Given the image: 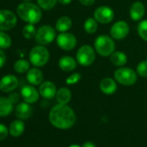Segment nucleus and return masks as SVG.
<instances>
[{"instance_id":"1","label":"nucleus","mask_w":147,"mask_h":147,"mask_svg":"<svg viewBox=\"0 0 147 147\" xmlns=\"http://www.w3.org/2000/svg\"><path fill=\"white\" fill-rule=\"evenodd\" d=\"M49 119L55 127L65 130L75 125L76 121V115L70 107L63 104H58L50 110Z\"/></svg>"},{"instance_id":"2","label":"nucleus","mask_w":147,"mask_h":147,"mask_svg":"<svg viewBox=\"0 0 147 147\" xmlns=\"http://www.w3.org/2000/svg\"><path fill=\"white\" fill-rule=\"evenodd\" d=\"M17 15L28 24H36L42 19V10L39 5L30 2H24L18 5Z\"/></svg>"},{"instance_id":"3","label":"nucleus","mask_w":147,"mask_h":147,"mask_svg":"<svg viewBox=\"0 0 147 147\" xmlns=\"http://www.w3.org/2000/svg\"><path fill=\"white\" fill-rule=\"evenodd\" d=\"M94 49L100 56L107 57L114 52L115 43L112 36L100 35L94 41Z\"/></svg>"},{"instance_id":"4","label":"nucleus","mask_w":147,"mask_h":147,"mask_svg":"<svg viewBox=\"0 0 147 147\" xmlns=\"http://www.w3.org/2000/svg\"><path fill=\"white\" fill-rule=\"evenodd\" d=\"M30 62L36 67L45 66L49 60V52L43 45H37L32 48L29 54Z\"/></svg>"},{"instance_id":"5","label":"nucleus","mask_w":147,"mask_h":147,"mask_svg":"<svg viewBox=\"0 0 147 147\" xmlns=\"http://www.w3.org/2000/svg\"><path fill=\"white\" fill-rule=\"evenodd\" d=\"M115 81L123 86H132L138 80V74L130 67H120L114 72Z\"/></svg>"},{"instance_id":"6","label":"nucleus","mask_w":147,"mask_h":147,"mask_svg":"<svg viewBox=\"0 0 147 147\" xmlns=\"http://www.w3.org/2000/svg\"><path fill=\"white\" fill-rule=\"evenodd\" d=\"M95 51L89 45L82 46L76 52V61L82 67H88L95 61Z\"/></svg>"},{"instance_id":"7","label":"nucleus","mask_w":147,"mask_h":147,"mask_svg":"<svg viewBox=\"0 0 147 147\" xmlns=\"http://www.w3.org/2000/svg\"><path fill=\"white\" fill-rule=\"evenodd\" d=\"M55 29L50 25H42L37 30L36 34V41L40 45H48L50 44L55 38L56 33Z\"/></svg>"},{"instance_id":"8","label":"nucleus","mask_w":147,"mask_h":147,"mask_svg":"<svg viewBox=\"0 0 147 147\" xmlns=\"http://www.w3.org/2000/svg\"><path fill=\"white\" fill-rule=\"evenodd\" d=\"M18 22L17 15L9 10H0V30L8 31L12 30Z\"/></svg>"},{"instance_id":"9","label":"nucleus","mask_w":147,"mask_h":147,"mask_svg":"<svg viewBox=\"0 0 147 147\" xmlns=\"http://www.w3.org/2000/svg\"><path fill=\"white\" fill-rule=\"evenodd\" d=\"M56 43L60 49L69 51L76 47L77 39L75 35L72 33L61 32L56 36Z\"/></svg>"},{"instance_id":"10","label":"nucleus","mask_w":147,"mask_h":147,"mask_svg":"<svg viewBox=\"0 0 147 147\" xmlns=\"http://www.w3.org/2000/svg\"><path fill=\"white\" fill-rule=\"evenodd\" d=\"M94 18L101 24H107L114 18V11L109 6H100L94 12Z\"/></svg>"},{"instance_id":"11","label":"nucleus","mask_w":147,"mask_h":147,"mask_svg":"<svg viewBox=\"0 0 147 147\" xmlns=\"http://www.w3.org/2000/svg\"><path fill=\"white\" fill-rule=\"evenodd\" d=\"M129 31H130V28L128 24L121 20L113 24L110 30V35L113 39L122 40L128 36Z\"/></svg>"},{"instance_id":"12","label":"nucleus","mask_w":147,"mask_h":147,"mask_svg":"<svg viewBox=\"0 0 147 147\" xmlns=\"http://www.w3.org/2000/svg\"><path fill=\"white\" fill-rule=\"evenodd\" d=\"M18 87V79L13 75H6L0 80V90L4 93H11Z\"/></svg>"},{"instance_id":"13","label":"nucleus","mask_w":147,"mask_h":147,"mask_svg":"<svg viewBox=\"0 0 147 147\" xmlns=\"http://www.w3.org/2000/svg\"><path fill=\"white\" fill-rule=\"evenodd\" d=\"M21 96L27 103H36L39 99V90L33 87V85H25L21 89Z\"/></svg>"},{"instance_id":"14","label":"nucleus","mask_w":147,"mask_h":147,"mask_svg":"<svg viewBox=\"0 0 147 147\" xmlns=\"http://www.w3.org/2000/svg\"><path fill=\"white\" fill-rule=\"evenodd\" d=\"M56 92H57L56 86L52 82L47 81L40 84V87H39L40 95L45 99H48V100L53 99L54 97H55Z\"/></svg>"},{"instance_id":"15","label":"nucleus","mask_w":147,"mask_h":147,"mask_svg":"<svg viewBox=\"0 0 147 147\" xmlns=\"http://www.w3.org/2000/svg\"><path fill=\"white\" fill-rule=\"evenodd\" d=\"M26 78H27L28 82L30 85L38 86L43 81V74L36 67H32V68H30V70L27 72Z\"/></svg>"},{"instance_id":"16","label":"nucleus","mask_w":147,"mask_h":147,"mask_svg":"<svg viewBox=\"0 0 147 147\" xmlns=\"http://www.w3.org/2000/svg\"><path fill=\"white\" fill-rule=\"evenodd\" d=\"M32 107L30 105V103L27 102H22L17 105L16 108H15V114L17 116V118H18L19 119H28L31 114H32Z\"/></svg>"},{"instance_id":"17","label":"nucleus","mask_w":147,"mask_h":147,"mask_svg":"<svg viewBox=\"0 0 147 147\" xmlns=\"http://www.w3.org/2000/svg\"><path fill=\"white\" fill-rule=\"evenodd\" d=\"M100 91L105 94H113L117 91V82L110 77H106L100 81Z\"/></svg>"},{"instance_id":"18","label":"nucleus","mask_w":147,"mask_h":147,"mask_svg":"<svg viewBox=\"0 0 147 147\" xmlns=\"http://www.w3.org/2000/svg\"><path fill=\"white\" fill-rule=\"evenodd\" d=\"M77 61L76 59L73 58L69 55H65L60 58L58 61L59 67L64 72H71L75 70L77 67Z\"/></svg>"},{"instance_id":"19","label":"nucleus","mask_w":147,"mask_h":147,"mask_svg":"<svg viewBox=\"0 0 147 147\" xmlns=\"http://www.w3.org/2000/svg\"><path fill=\"white\" fill-rule=\"evenodd\" d=\"M145 13V7L141 2H135L130 8V18L133 21H140Z\"/></svg>"},{"instance_id":"20","label":"nucleus","mask_w":147,"mask_h":147,"mask_svg":"<svg viewBox=\"0 0 147 147\" xmlns=\"http://www.w3.org/2000/svg\"><path fill=\"white\" fill-rule=\"evenodd\" d=\"M24 129H25V125L23 122V120L16 119L13 122H11V124L10 125L9 133L14 138H18L24 133Z\"/></svg>"},{"instance_id":"21","label":"nucleus","mask_w":147,"mask_h":147,"mask_svg":"<svg viewBox=\"0 0 147 147\" xmlns=\"http://www.w3.org/2000/svg\"><path fill=\"white\" fill-rule=\"evenodd\" d=\"M13 103L7 97L0 96V117H6L13 111Z\"/></svg>"},{"instance_id":"22","label":"nucleus","mask_w":147,"mask_h":147,"mask_svg":"<svg viewBox=\"0 0 147 147\" xmlns=\"http://www.w3.org/2000/svg\"><path fill=\"white\" fill-rule=\"evenodd\" d=\"M72 27V20L67 16L61 17L55 24V30L58 32H67Z\"/></svg>"},{"instance_id":"23","label":"nucleus","mask_w":147,"mask_h":147,"mask_svg":"<svg viewBox=\"0 0 147 147\" xmlns=\"http://www.w3.org/2000/svg\"><path fill=\"white\" fill-rule=\"evenodd\" d=\"M71 97H72L71 92L67 88H61L60 89H58L55 95L57 102L59 104H63V105H67L71 100Z\"/></svg>"},{"instance_id":"24","label":"nucleus","mask_w":147,"mask_h":147,"mask_svg":"<svg viewBox=\"0 0 147 147\" xmlns=\"http://www.w3.org/2000/svg\"><path fill=\"white\" fill-rule=\"evenodd\" d=\"M111 62L117 67H123L127 62V56L121 51H114L110 55Z\"/></svg>"},{"instance_id":"25","label":"nucleus","mask_w":147,"mask_h":147,"mask_svg":"<svg viewBox=\"0 0 147 147\" xmlns=\"http://www.w3.org/2000/svg\"><path fill=\"white\" fill-rule=\"evenodd\" d=\"M30 61H27L25 59H19L15 61L14 63V70L18 74H24L27 73L30 70Z\"/></svg>"},{"instance_id":"26","label":"nucleus","mask_w":147,"mask_h":147,"mask_svg":"<svg viewBox=\"0 0 147 147\" xmlns=\"http://www.w3.org/2000/svg\"><path fill=\"white\" fill-rule=\"evenodd\" d=\"M98 22L94 18H88L84 23V30L88 34H94L98 30Z\"/></svg>"},{"instance_id":"27","label":"nucleus","mask_w":147,"mask_h":147,"mask_svg":"<svg viewBox=\"0 0 147 147\" xmlns=\"http://www.w3.org/2000/svg\"><path fill=\"white\" fill-rule=\"evenodd\" d=\"M12 40L11 36L5 33V31L0 30V49H9L11 46Z\"/></svg>"},{"instance_id":"28","label":"nucleus","mask_w":147,"mask_h":147,"mask_svg":"<svg viewBox=\"0 0 147 147\" xmlns=\"http://www.w3.org/2000/svg\"><path fill=\"white\" fill-rule=\"evenodd\" d=\"M36 30L34 24H26L24 29H23V36L25 39H32L33 37L36 36Z\"/></svg>"},{"instance_id":"29","label":"nucleus","mask_w":147,"mask_h":147,"mask_svg":"<svg viewBox=\"0 0 147 147\" xmlns=\"http://www.w3.org/2000/svg\"><path fill=\"white\" fill-rule=\"evenodd\" d=\"M36 2L41 9L45 11H49L55 7V5L58 1L57 0H36Z\"/></svg>"},{"instance_id":"30","label":"nucleus","mask_w":147,"mask_h":147,"mask_svg":"<svg viewBox=\"0 0 147 147\" xmlns=\"http://www.w3.org/2000/svg\"><path fill=\"white\" fill-rule=\"evenodd\" d=\"M138 33L144 41L147 42V19L142 20L138 23Z\"/></svg>"},{"instance_id":"31","label":"nucleus","mask_w":147,"mask_h":147,"mask_svg":"<svg viewBox=\"0 0 147 147\" xmlns=\"http://www.w3.org/2000/svg\"><path fill=\"white\" fill-rule=\"evenodd\" d=\"M136 72L138 76H139L142 78L147 77V60L140 61L136 68Z\"/></svg>"},{"instance_id":"32","label":"nucleus","mask_w":147,"mask_h":147,"mask_svg":"<svg viewBox=\"0 0 147 147\" xmlns=\"http://www.w3.org/2000/svg\"><path fill=\"white\" fill-rule=\"evenodd\" d=\"M81 75L79 73H74L71 76H69L67 79H66V83L67 85H74L76 84L80 80H81Z\"/></svg>"},{"instance_id":"33","label":"nucleus","mask_w":147,"mask_h":147,"mask_svg":"<svg viewBox=\"0 0 147 147\" xmlns=\"http://www.w3.org/2000/svg\"><path fill=\"white\" fill-rule=\"evenodd\" d=\"M9 134V128H7L4 124H0V141L7 138Z\"/></svg>"},{"instance_id":"34","label":"nucleus","mask_w":147,"mask_h":147,"mask_svg":"<svg viewBox=\"0 0 147 147\" xmlns=\"http://www.w3.org/2000/svg\"><path fill=\"white\" fill-rule=\"evenodd\" d=\"M9 100L13 103V104H18L19 100H20V95L18 94V93H14V92H11L9 96H8Z\"/></svg>"},{"instance_id":"35","label":"nucleus","mask_w":147,"mask_h":147,"mask_svg":"<svg viewBox=\"0 0 147 147\" xmlns=\"http://www.w3.org/2000/svg\"><path fill=\"white\" fill-rule=\"evenodd\" d=\"M6 61V55L2 49H0V68H1Z\"/></svg>"},{"instance_id":"36","label":"nucleus","mask_w":147,"mask_h":147,"mask_svg":"<svg viewBox=\"0 0 147 147\" xmlns=\"http://www.w3.org/2000/svg\"><path fill=\"white\" fill-rule=\"evenodd\" d=\"M79 1L84 6H91L94 4L95 0H79Z\"/></svg>"},{"instance_id":"37","label":"nucleus","mask_w":147,"mask_h":147,"mask_svg":"<svg viewBox=\"0 0 147 147\" xmlns=\"http://www.w3.org/2000/svg\"><path fill=\"white\" fill-rule=\"evenodd\" d=\"M82 147H96L95 144L91 141H87L82 144Z\"/></svg>"},{"instance_id":"38","label":"nucleus","mask_w":147,"mask_h":147,"mask_svg":"<svg viewBox=\"0 0 147 147\" xmlns=\"http://www.w3.org/2000/svg\"><path fill=\"white\" fill-rule=\"evenodd\" d=\"M57 1L61 4V5H69L72 0H57Z\"/></svg>"},{"instance_id":"39","label":"nucleus","mask_w":147,"mask_h":147,"mask_svg":"<svg viewBox=\"0 0 147 147\" xmlns=\"http://www.w3.org/2000/svg\"><path fill=\"white\" fill-rule=\"evenodd\" d=\"M69 147H81L80 145H77V144H73V145H70Z\"/></svg>"},{"instance_id":"40","label":"nucleus","mask_w":147,"mask_h":147,"mask_svg":"<svg viewBox=\"0 0 147 147\" xmlns=\"http://www.w3.org/2000/svg\"><path fill=\"white\" fill-rule=\"evenodd\" d=\"M24 1H25V2H29V1H30V0H24Z\"/></svg>"}]
</instances>
